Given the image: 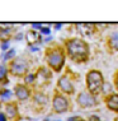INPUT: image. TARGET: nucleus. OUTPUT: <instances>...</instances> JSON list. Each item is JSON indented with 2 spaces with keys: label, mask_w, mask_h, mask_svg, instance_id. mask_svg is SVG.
Returning a JSON list of instances; mask_svg holds the SVG:
<instances>
[{
  "label": "nucleus",
  "mask_w": 118,
  "mask_h": 121,
  "mask_svg": "<svg viewBox=\"0 0 118 121\" xmlns=\"http://www.w3.org/2000/svg\"><path fill=\"white\" fill-rule=\"evenodd\" d=\"M67 50L69 54L71 55L74 59L76 60H81V59H85L88 56V45L85 43L84 41L79 40V38H74L67 43Z\"/></svg>",
  "instance_id": "obj_1"
},
{
  "label": "nucleus",
  "mask_w": 118,
  "mask_h": 121,
  "mask_svg": "<svg viewBox=\"0 0 118 121\" xmlns=\"http://www.w3.org/2000/svg\"><path fill=\"white\" fill-rule=\"evenodd\" d=\"M88 88L91 93H99L103 86V77L99 71L93 70L88 74Z\"/></svg>",
  "instance_id": "obj_2"
},
{
  "label": "nucleus",
  "mask_w": 118,
  "mask_h": 121,
  "mask_svg": "<svg viewBox=\"0 0 118 121\" xmlns=\"http://www.w3.org/2000/svg\"><path fill=\"white\" fill-rule=\"evenodd\" d=\"M47 61L50 64V66H52L55 70H60L62 68V64H64V54H62L61 50H52L50 54H48Z\"/></svg>",
  "instance_id": "obj_3"
},
{
  "label": "nucleus",
  "mask_w": 118,
  "mask_h": 121,
  "mask_svg": "<svg viewBox=\"0 0 118 121\" xmlns=\"http://www.w3.org/2000/svg\"><path fill=\"white\" fill-rule=\"evenodd\" d=\"M27 68H28V65L23 59H17V60H14L12 63L10 71H12V74H14V75H22L27 71Z\"/></svg>",
  "instance_id": "obj_4"
},
{
  "label": "nucleus",
  "mask_w": 118,
  "mask_h": 121,
  "mask_svg": "<svg viewBox=\"0 0 118 121\" xmlns=\"http://www.w3.org/2000/svg\"><path fill=\"white\" fill-rule=\"evenodd\" d=\"M69 107L67 99L62 96H56L53 99V108L56 112H65Z\"/></svg>",
  "instance_id": "obj_5"
},
{
  "label": "nucleus",
  "mask_w": 118,
  "mask_h": 121,
  "mask_svg": "<svg viewBox=\"0 0 118 121\" xmlns=\"http://www.w3.org/2000/svg\"><path fill=\"white\" fill-rule=\"evenodd\" d=\"M77 102L83 107H90L95 104V99H94V97H91L88 93H80L77 97Z\"/></svg>",
  "instance_id": "obj_6"
},
{
  "label": "nucleus",
  "mask_w": 118,
  "mask_h": 121,
  "mask_svg": "<svg viewBox=\"0 0 118 121\" xmlns=\"http://www.w3.org/2000/svg\"><path fill=\"white\" fill-rule=\"evenodd\" d=\"M58 86H60V88L64 92L66 93H73L74 92V87H73V83H71L70 80H69L67 77H64L61 78L60 80H58Z\"/></svg>",
  "instance_id": "obj_7"
},
{
  "label": "nucleus",
  "mask_w": 118,
  "mask_h": 121,
  "mask_svg": "<svg viewBox=\"0 0 118 121\" xmlns=\"http://www.w3.org/2000/svg\"><path fill=\"white\" fill-rule=\"evenodd\" d=\"M15 94H17V97L19 99H27L29 97V91L25 88L24 86H18L17 89H15Z\"/></svg>",
  "instance_id": "obj_8"
},
{
  "label": "nucleus",
  "mask_w": 118,
  "mask_h": 121,
  "mask_svg": "<svg viewBox=\"0 0 118 121\" xmlns=\"http://www.w3.org/2000/svg\"><path fill=\"white\" fill-rule=\"evenodd\" d=\"M27 41H28L29 45L37 43V42L41 41V36H39V33H37V32H34V31H29L27 33Z\"/></svg>",
  "instance_id": "obj_9"
},
{
  "label": "nucleus",
  "mask_w": 118,
  "mask_h": 121,
  "mask_svg": "<svg viewBox=\"0 0 118 121\" xmlns=\"http://www.w3.org/2000/svg\"><path fill=\"white\" fill-rule=\"evenodd\" d=\"M107 104L110 110H114V111H118V94H113L108 98L107 101Z\"/></svg>",
  "instance_id": "obj_10"
},
{
  "label": "nucleus",
  "mask_w": 118,
  "mask_h": 121,
  "mask_svg": "<svg viewBox=\"0 0 118 121\" xmlns=\"http://www.w3.org/2000/svg\"><path fill=\"white\" fill-rule=\"evenodd\" d=\"M77 31L83 36H89L93 32V26L91 24H77Z\"/></svg>",
  "instance_id": "obj_11"
},
{
  "label": "nucleus",
  "mask_w": 118,
  "mask_h": 121,
  "mask_svg": "<svg viewBox=\"0 0 118 121\" xmlns=\"http://www.w3.org/2000/svg\"><path fill=\"white\" fill-rule=\"evenodd\" d=\"M5 112L9 117H14L17 115V108H15L14 104H8V106L5 107Z\"/></svg>",
  "instance_id": "obj_12"
},
{
  "label": "nucleus",
  "mask_w": 118,
  "mask_h": 121,
  "mask_svg": "<svg viewBox=\"0 0 118 121\" xmlns=\"http://www.w3.org/2000/svg\"><path fill=\"white\" fill-rule=\"evenodd\" d=\"M110 43L114 48H118V32H114L110 37Z\"/></svg>",
  "instance_id": "obj_13"
},
{
  "label": "nucleus",
  "mask_w": 118,
  "mask_h": 121,
  "mask_svg": "<svg viewBox=\"0 0 118 121\" xmlns=\"http://www.w3.org/2000/svg\"><path fill=\"white\" fill-rule=\"evenodd\" d=\"M33 80H34V75L33 74L27 75V77H25V83H32Z\"/></svg>",
  "instance_id": "obj_14"
},
{
  "label": "nucleus",
  "mask_w": 118,
  "mask_h": 121,
  "mask_svg": "<svg viewBox=\"0 0 118 121\" xmlns=\"http://www.w3.org/2000/svg\"><path fill=\"white\" fill-rule=\"evenodd\" d=\"M14 54H15V51H14V50H10V51L8 52V54L5 55V59H10V57H13V56H14Z\"/></svg>",
  "instance_id": "obj_15"
},
{
  "label": "nucleus",
  "mask_w": 118,
  "mask_h": 121,
  "mask_svg": "<svg viewBox=\"0 0 118 121\" xmlns=\"http://www.w3.org/2000/svg\"><path fill=\"white\" fill-rule=\"evenodd\" d=\"M5 73H6L5 68L4 66H0V78H4L5 77Z\"/></svg>",
  "instance_id": "obj_16"
},
{
  "label": "nucleus",
  "mask_w": 118,
  "mask_h": 121,
  "mask_svg": "<svg viewBox=\"0 0 118 121\" xmlns=\"http://www.w3.org/2000/svg\"><path fill=\"white\" fill-rule=\"evenodd\" d=\"M9 96H12V92H10V91H6V92L3 93V98H8Z\"/></svg>",
  "instance_id": "obj_17"
},
{
  "label": "nucleus",
  "mask_w": 118,
  "mask_h": 121,
  "mask_svg": "<svg viewBox=\"0 0 118 121\" xmlns=\"http://www.w3.org/2000/svg\"><path fill=\"white\" fill-rule=\"evenodd\" d=\"M33 27H34V28H42V24H39V23H33Z\"/></svg>",
  "instance_id": "obj_18"
},
{
  "label": "nucleus",
  "mask_w": 118,
  "mask_h": 121,
  "mask_svg": "<svg viewBox=\"0 0 118 121\" xmlns=\"http://www.w3.org/2000/svg\"><path fill=\"white\" fill-rule=\"evenodd\" d=\"M41 32H42V33H48L50 31H48L47 28H41Z\"/></svg>",
  "instance_id": "obj_19"
},
{
  "label": "nucleus",
  "mask_w": 118,
  "mask_h": 121,
  "mask_svg": "<svg viewBox=\"0 0 118 121\" xmlns=\"http://www.w3.org/2000/svg\"><path fill=\"white\" fill-rule=\"evenodd\" d=\"M6 48H8V43L4 42V43H3V50H6Z\"/></svg>",
  "instance_id": "obj_20"
},
{
  "label": "nucleus",
  "mask_w": 118,
  "mask_h": 121,
  "mask_svg": "<svg viewBox=\"0 0 118 121\" xmlns=\"http://www.w3.org/2000/svg\"><path fill=\"white\" fill-rule=\"evenodd\" d=\"M0 121H6L5 117H4V115H1V113H0Z\"/></svg>",
  "instance_id": "obj_21"
},
{
  "label": "nucleus",
  "mask_w": 118,
  "mask_h": 121,
  "mask_svg": "<svg viewBox=\"0 0 118 121\" xmlns=\"http://www.w3.org/2000/svg\"><path fill=\"white\" fill-rule=\"evenodd\" d=\"M117 88H118V79H117Z\"/></svg>",
  "instance_id": "obj_22"
}]
</instances>
